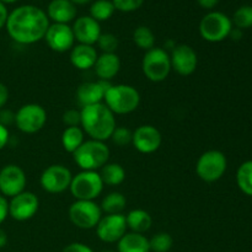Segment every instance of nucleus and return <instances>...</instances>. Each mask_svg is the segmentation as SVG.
Here are the masks:
<instances>
[{
    "mask_svg": "<svg viewBox=\"0 0 252 252\" xmlns=\"http://www.w3.org/2000/svg\"><path fill=\"white\" fill-rule=\"evenodd\" d=\"M15 123V113L10 110H0V125L7 128V126Z\"/></svg>",
    "mask_w": 252,
    "mask_h": 252,
    "instance_id": "nucleus-37",
    "label": "nucleus"
},
{
    "mask_svg": "<svg viewBox=\"0 0 252 252\" xmlns=\"http://www.w3.org/2000/svg\"><path fill=\"white\" fill-rule=\"evenodd\" d=\"M127 231V221L123 214H107L96 225V234L103 243H118Z\"/></svg>",
    "mask_w": 252,
    "mask_h": 252,
    "instance_id": "nucleus-14",
    "label": "nucleus"
},
{
    "mask_svg": "<svg viewBox=\"0 0 252 252\" xmlns=\"http://www.w3.org/2000/svg\"><path fill=\"white\" fill-rule=\"evenodd\" d=\"M101 252H115V251H112V250H103V251H101Z\"/></svg>",
    "mask_w": 252,
    "mask_h": 252,
    "instance_id": "nucleus-48",
    "label": "nucleus"
},
{
    "mask_svg": "<svg viewBox=\"0 0 252 252\" xmlns=\"http://www.w3.org/2000/svg\"><path fill=\"white\" fill-rule=\"evenodd\" d=\"M117 244L118 252H150L149 239L143 234L126 233Z\"/></svg>",
    "mask_w": 252,
    "mask_h": 252,
    "instance_id": "nucleus-23",
    "label": "nucleus"
},
{
    "mask_svg": "<svg viewBox=\"0 0 252 252\" xmlns=\"http://www.w3.org/2000/svg\"><path fill=\"white\" fill-rule=\"evenodd\" d=\"M115 10L113 2L110 1V0H97V1L93 2V5H91L90 16L97 22L106 21V20L112 16Z\"/></svg>",
    "mask_w": 252,
    "mask_h": 252,
    "instance_id": "nucleus-29",
    "label": "nucleus"
},
{
    "mask_svg": "<svg viewBox=\"0 0 252 252\" xmlns=\"http://www.w3.org/2000/svg\"><path fill=\"white\" fill-rule=\"evenodd\" d=\"M71 180H73V175L68 167L61 164H54L43 170L39 182L44 191L57 194L63 193L64 191L69 189Z\"/></svg>",
    "mask_w": 252,
    "mask_h": 252,
    "instance_id": "nucleus-11",
    "label": "nucleus"
},
{
    "mask_svg": "<svg viewBox=\"0 0 252 252\" xmlns=\"http://www.w3.org/2000/svg\"><path fill=\"white\" fill-rule=\"evenodd\" d=\"M81 129L90 137V139L105 140L110 139L116 129L115 113L105 103L81 107Z\"/></svg>",
    "mask_w": 252,
    "mask_h": 252,
    "instance_id": "nucleus-2",
    "label": "nucleus"
},
{
    "mask_svg": "<svg viewBox=\"0 0 252 252\" xmlns=\"http://www.w3.org/2000/svg\"><path fill=\"white\" fill-rule=\"evenodd\" d=\"M98 58L97 51L94 46L89 44H80L74 46L70 51V63L79 70H88L94 68L96 61Z\"/></svg>",
    "mask_w": 252,
    "mask_h": 252,
    "instance_id": "nucleus-22",
    "label": "nucleus"
},
{
    "mask_svg": "<svg viewBox=\"0 0 252 252\" xmlns=\"http://www.w3.org/2000/svg\"><path fill=\"white\" fill-rule=\"evenodd\" d=\"M71 2H74V4H80V5H84V4H88V2H90L91 0H70Z\"/></svg>",
    "mask_w": 252,
    "mask_h": 252,
    "instance_id": "nucleus-46",
    "label": "nucleus"
},
{
    "mask_svg": "<svg viewBox=\"0 0 252 252\" xmlns=\"http://www.w3.org/2000/svg\"><path fill=\"white\" fill-rule=\"evenodd\" d=\"M197 2L204 9H213L218 4L219 0H197Z\"/></svg>",
    "mask_w": 252,
    "mask_h": 252,
    "instance_id": "nucleus-43",
    "label": "nucleus"
},
{
    "mask_svg": "<svg viewBox=\"0 0 252 252\" xmlns=\"http://www.w3.org/2000/svg\"><path fill=\"white\" fill-rule=\"evenodd\" d=\"M7 244V235L4 229L0 228V249L5 248Z\"/></svg>",
    "mask_w": 252,
    "mask_h": 252,
    "instance_id": "nucleus-44",
    "label": "nucleus"
},
{
    "mask_svg": "<svg viewBox=\"0 0 252 252\" xmlns=\"http://www.w3.org/2000/svg\"><path fill=\"white\" fill-rule=\"evenodd\" d=\"M170 61H171V69H174L179 75L189 76L196 71L198 57L191 46L179 44L172 49Z\"/></svg>",
    "mask_w": 252,
    "mask_h": 252,
    "instance_id": "nucleus-15",
    "label": "nucleus"
},
{
    "mask_svg": "<svg viewBox=\"0 0 252 252\" xmlns=\"http://www.w3.org/2000/svg\"><path fill=\"white\" fill-rule=\"evenodd\" d=\"M26 184V174L19 165L9 164L0 170V193L1 196L12 198L25 191Z\"/></svg>",
    "mask_w": 252,
    "mask_h": 252,
    "instance_id": "nucleus-12",
    "label": "nucleus"
},
{
    "mask_svg": "<svg viewBox=\"0 0 252 252\" xmlns=\"http://www.w3.org/2000/svg\"><path fill=\"white\" fill-rule=\"evenodd\" d=\"M236 182L241 191L252 196V160L243 162L236 172Z\"/></svg>",
    "mask_w": 252,
    "mask_h": 252,
    "instance_id": "nucleus-28",
    "label": "nucleus"
},
{
    "mask_svg": "<svg viewBox=\"0 0 252 252\" xmlns=\"http://www.w3.org/2000/svg\"><path fill=\"white\" fill-rule=\"evenodd\" d=\"M233 30V22L225 14L213 11L203 16L199 22V34L207 42L217 43L229 37Z\"/></svg>",
    "mask_w": 252,
    "mask_h": 252,
    "instance_id": "nucleus-7",
    "label": "nucleus"
},
{
    "mask_svg": "<svg viewBox=\"0 0 252 252\" xmlns=\"http://www.w3.org/2000/svg\"><path fill=\"white\" fill-rule=\"evenodd\" d=\"M100 176L102 179L103 185L118 186L126 180V170L123 169L122 165L117 164V162H111V164L107 162L101 169Z\"/></svg>",
    "mask_w": 252,
    "mask_h": 252,
    "instance_id": "nucleus-26",
    "label": "nucleus"
},
{
    "mask_svg": "<svg viewBox=\"0 0 252 252\" xmlns=\"http://www.w3.org/2000/svg\"><path fill=\"white\" fill-rule=\"evenodd\" d=\"M112 2L116 10H120L122 12H130L139 9L144 0H112Z\"/></svg>",
    "mask_w": 252,
    "mask_h": 252,
    "instance_id": "nucleus-35",
    "label": "nucleus"
},
{
    "mask_svg": "<svg viewBox=\"0 0 252 252\" xmlns=\"http://www.w3.org/2000/svg\"><path fill=\"white\" fill-rule=\"evenodd\" d=\"M39 208V199L33 192L24 191L9 202V216L17 221L30 220Z\"/></svg>",
    "mask_w": 252,
    "mask_h": 252,
    "instance_id": "nucleus-13",
    "label": "nucleus"
},
{
    "mask_svg": "<svg viewBox=\"0 0 252 252\" xmlns=\"http://www.w3.org/2000/svg\"><path fill=\"white\" fill-rule=\"evenodd\" d=\"M105 105L115 115H128L138 108L140 94L135 88L126 84L111 85L105 95Z\"/></svg>",
    "mask_w": 252,
    "mask_h": 252,
    "instance_id": "nucleus-4",
    "label": "nucleus"
},
{
    "mask_svg": "<svg viewBox=\"0 0 252 252\" xmlns=\"http://www.w3.org/2000/svg\"><path fill=\"white\" fill-rule=\"evenodd\" d=\"M161 133L154 126H139L133 132V147L142 154H153L161 147Z\"/></svg>",
    "mask_w": 252,
    "mask_h": 252,
    "instance_id": "nucleus-17",
    "label": "nucleus"
},
{
    "mask_svg": "<svg viewBox=\"0 0 252 252\" xmlns=\"http://www.w3.org/2000/svg\"><path fill=\"white\" fill-rule=\"evenodd\" d=\"M142 70L145 78L153 83L164 81L171 71L170 54L165 49L158 47L149 49L143 57Z\"/></svg>",
    "mask_w": 252,
    "mask_h": 252,
    "instance_id": "nucleus-5",
    "label": "nucleus"
},
{
    "mask_svg": "<svg viewBox=\"0 0 252 252\" xmlns=\"http://www.w3.org/2000/svg\"><path fill=\"white\" fill-rule=\"evenodd\" d=\"M229 36L233 39H235V41H238V39H240L241 37H243V32H241L240 29H233Z\"/></svg>",
    "mask_w": 252,
    "mask_h": 252,
    "instance_id": "nucleus-45",
    "label": "nucleus"
},
{
    "mask_svg": "<svg viewBox=\"0 0 252 252\" xmlns=\"http://www.w3.org/2000/svg\"><path fill=\"white\" fill-rule=\"evenodd\" d=\"M84 140V130L81 127H66L62 134V145L64 150L74 154L79 149Z\"/></svg>",
    "mask_w": 252,
    "mask_h": 252,
    "instance_id": "nucleus-25",
    "label": "nucleus"
},
{
    "mask_svg": "<svg viewBox=\"0 0 252 252\" xmlns=\"http://www.w3.org/2000/svg\"><path fill=\"white\" fill-rule=\"evenodd\" d=\"M71 29L74 37L80 44L94 46L97 43L98 37L101 36L100 24L91 16H81L76 19Z\"/></svg>",
    "mask_w": 252,
    "mask_h": 252,
    "instance_id": "nucleus-19",
    "label": "nucleus"
},
{
    "mask_svg": "<svg viewBox=\"0 0 252 252\" xmlns=\"http://www.w3.org/2000/svg\"><path fill=\"white\" fill-rule=\"evenodd\" d=\"M44 39L49 48L58 53L71 51L75 42L73 29L66 24L49 25Z\"/></svg>",
    "mask_w": 252,
    "mask_h": 252,
    "instance_id": "nucleus-16",
    "label": "nucleus"
},
{
    "mask_svg": "<svg viewBox=\"0 0 252 252\" xmlns=\"http://www.w3.org/2000/svg\"><path fill=\"white\" fill-rule=\"evenodd\" d=\"M47 16L54 24H66L76 17V6L70 0H52L47 9Z\"/></svg>",
    "mask_w": 252,
    "mask_h": 252,
    "instance_id": "nucleus-20",
    "label": "nucleus"
},
{
    "mask_svg": "<svg viewBox=\"0 0 252 252\" xmlns=\"http://www.w3.org/2000/svg\"><path fill=\"white\" fill-rule=\"evenodd\" d=\"M150 251L169 252L174 245V239L167 233H159L149 240Z\"/></svg>",
    "mask_w": 252,
    "mask_h": 252,
    "instance_id": "nucleus-31",
    "label": "nucleus"
},
{
    "mask_svg": "<svg viewBox=\"0 0 252 252\" xmlns=\"http://www.w3.org/2000/svg\"><path fill=\"white\" fill-rule=\"evenodd\" d=\"M63 123L66 127H80L81 125V112L80 110L71 108L66 110L63 113Z\"/></svg>",
    "mask_w": 252,
    "mask_h": 252,
    "instance_id": "nucleus-36",
    "label": "nucleus"
},
{
    "mask_svg": "<svg viewBox=\"0 0 252 252\" xmlns=\"http://www.w3.org/2000/svg\"><path fill=\"white\" fill-rule=\"evenodd\" d=\"M49 25L43 10L33 5H22L10 12L5 27L15 42L32 44L44 38Z\"/></svg>",
    "mask_w": 252,
    "mask_h": 252,
    "instance_id": "nucleus-1",
    "label": "nucleus"
},
{
    "mask_svg": "<svg viewBox=\"0 0 252 252\" xmlns=\"http://www.w3.org/2000/svg\"><path fill=\"white\" fill-rule=\"evenodd\" d=\"M127 199L120 192H111L101 203V211L106 214H122V211L126 208Z\"/></svg>",
    "mask_w": 252,
    "mask_h": 252,
    "instance_id": "nucleus-27",
    "label": "nucleus"
},
{
    "mask_svg": "<svg viewBox=\"0 0 252 252\" xmlns=\"http://www.w3.org/2000/svg\"><path fill=\"white\" fill-rule=\"evenodd\" d=\"M1 2H4V4H12V2L17 1V0H0Z\"/></svg>",
    "mask_w": 252,
    "mask_h": 252,
    "instance_id": "nucleus-47",
    "label": "nucleus"
},
{
    "mask_svg": "<svg viewBox=\"0 0 252 252\" xmlns=\"http://www.w3.org/2000/svg\"><path fill=\"white\" fill-rule=\"evenodd\" d=\"M9 129L2 125H0V150L6 147L7 142H9Z\"/></svg>",
    "mask_w": 252,
    "mask_h": 252,
    "instance_id": "nucleus-41",
    "label": "nucleus"
},
{
    "mask_svg": "<svg viewBox=\"0 0 252 252\" xmlns=\"http://www.w3.org/2000/svg\"><path fill=\"white\" fill-rule=\"evenodd\" d=\"M94 69L100 80H112L121 70L120 57L116 53H102L98 56Z\"/></svg>",
    "mask_w": 252,
    "mask_h": 252,
    "instance_id": "nucleus-21",
    "label": "nucleus"
},
{
    "mask_svg": "<svg viewBox=\"0 0 252 252\" xmlns=\"http://www.w3.org/2000/svg\"><path fill=\"white\" fill-rule=\"evenodd\" d=\"M7 100H9V89L5 84L0 83V110L6 105Z\"/></svg>",
    "mask_w": 252,
    "mask_h": 252,
    "instance_id": "nucleus-40",
    "label": "nucleus"
},
{
    "mask_svg": "<svg viewBox=\"0 0 252 252\" xmlns=\"http://www.w3.org/2000/svg\"><path fill=\"white\" fill-rule=\"evenodd\" d=\"M47 122V112L41 105L27 103L21 106L15 113V125L26 134H34L44 127Z\"/></svg>",
    "mask_w": 252,
    "mask_h": 252,
    "instance_id": "nucleus-9",
    "label": "nucleus"
},
{
    "mask_svg": "<svg viewBox=\"0 0 252 252\" xmlns=\"http://www.w3.org/2000/svg\"><path fill=\"white\" fill-rule=\"evenodd\" d=\"M126 221L132 233L144 234L152 228L153 218L144 209H133L126 216Z\"/></svg>",
    "mask_w": 252,
    "mask_h": 252,
    "instance_id": "nucleus-24",
    "label": "nucleus"
},
{
    "mask_svg": "<svg viewBox=\"0 0 252 252\" xmlns=\"http://www.w3.org/2000/svg\"><path fill=\"white\" fill-rule=\"evenodd\" d=\"M62 252H94V251L91 250L88 245H85V244L73 243V244H69L68 246H65Z\"/></svg>",
    "mask_w": 252,
    "mask_h": 252,
    "instance_id": "nucleus-38",
    "label": "nucleus"
},
{
    "mask_svg": "<svg viewBox=\"0 0 252 252\" xmlns=\"http://www.w3.org/2000/svg\"><path fill=\"white\" fill-rule=\"evenodd\" d=\"M69 219L71 223L80 229L96 228L102 218V211L94 201H75L69 207Z\"/></svg>",
    "mask_w": 252,
    "mask_h": 252,
    "instance_id": "nucleus-10",
    "label": "nucleus"
},
{
    "mask_svg": "<svg viewBox=\"0 0 252 252\" xmlns=\"http://www.w3.org/2000/svg\"><path fill=\"white\" fill-rule=\"evenodd\" d=\"M69 191L76 201H94L102 193V179L97 171H81L73 176Z\"/></svg>",
    "mask_w": 252,
    "mask_h": 252,
    "instance_id": "nucleus-6",
    "label": "nucleus"
},
{
    "mask_svg": "<svg viewBox=\"0 0 252 252\" xmlns=\"http://www.w3.org/2000/svg\"><path fill=\"white\" fill-rule=\"evenodd\" d=\"M234 25L236 29H250L252 27V6L250 5H244V6L239 7L235 11L233 17Z\"/></svg>",
    "mask_w": 252,
    "mask_h": 252,
    "instance_id": "nucleus-32",
    "label": "nucleus"
},
{
    "mask_svg": "<svg viewBox=\"0 0 252 252\" xmlns=\"http://www.w3.org/2000/svg\"><path fill=\"white\" fill-rule=\"evenodd\" d=\"M117 147H126L132 144L133 132L126 127H116L110 138Z\"/></svg>",
    "mask_w": 252,
    "mask_h": 252,
    "instance_id": "nucleus-33",
    "label": "nucleus"
},
{
    "mask_svg": "<svg viewBox=\"0 0 252 252\" xmlns=\"http://www.w3.org/2000/svg\"><path fill=\"white\" fill-rule=\"evenodd\" d=\"M112 84L110 81L100 80L83 83L76 90V100L81 107L102 102L106 93Z\"/></svg>",
    "mask_w": 252,
    "mask_h": 252,
    "instance_id": "nucleus-18",
    "label": "nucleus"
},
{
    "mask_svg": "<svg viewBox=\"0 0 252 252\" xmlns=\"http://www.w3.org/2000/svg\"><path fill=\"white\" fill-rule=\"evenodd\" d=\"M7 16H9V12H7L6 6H5L4 2L0 1V30L6 25Z\"/></svg>",
    "mask_w": 252,
    "mask_h": 252,
    "instance_id": "nucleus-42",
    "label": "nucleus"
},
{
    "mask_svg": "<svg viewBox=\"0 0 252 252\" xmlns=\"http://www.w3.org/2000/svg\"><path fill=\"white\" fill-rule=\"evenodd\" d=\"M133 41L140 49H144L145 52L154 48L155 46L154 33L147 26H139L134 30V32H133Z\"/></svg>",
    "mask_w": 252,
    "mask_h": 252,
    "instance_id": "nucleus-30",
    "label": "nucleus"
},
{
    "mask_svg": "<svg viewBox=\"0 0 252 252\" xmlns=\"http://www.w3.org/2000/svg\"><path fill=\"white\" fill-rule=\"evenodd\" d=\"M228 166L226 157L219 150H208L198 158L196 172L204 182H216L224 176Z\"/></svg>",
    "mask_w": 252,
    "mask_h": 252,
    "instance_id": "nucleus-8",
    "label": "nucleus"
},
{
    "mask_svg": "<svg viewBox=\"0 0 252 252\" xmlns=\"http://www.w3.org/2000/svg\"><path fill=\"white\" fill-rule=\"evenodd\" d=\"M97 46L102 53H116L118 48V38L113 33H101L97 39Z\"/></svg>",
    "mask_w": 252,
    "mask_h": 252,
    "instance_id": "nucleus-34",
    "label": "nucleus"
},
{
    "mask_svg": "<svg viewBox=\"0 0 252 252\" xmlns=\"http://www.w3.org/2000/svg\"><path fill=\"white\" fill-rule=\"evenodd\" d=\"M110 154L105 142L89 139L79 147L73 157L74 161L83 171H97L107 164Z\"/></svg>",
    "mask_w": 252,
    "mask_h": 252,
    "instance_id": "nucleus-3",
    "label": "nucleus"
},
{
    "mask_svg": "<svg viewBox=\"0 0 252 252\" xmlns=\"http://www.w3.org/2000/svg\"><path fill=\"white\" fill-rule=\"evenodd\" d=\"M9 216V202L6 197L0 194V225L5 221V219Z\"/></svg>",
    "mask_w": 252,
    "mask_h": 252,
    "instance_id": "nucleus-39",
    "label": "nucleus"
}]
</instances>
